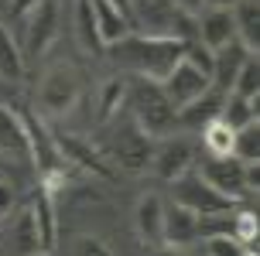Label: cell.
Segmentation results:
<instances>
[{
	"label": "cell",
	"mask_w": 260,
	"mask_h": 256,
	"mask_svg": "<svg viewBox=\"0 0 260 256\" xmlns=\"http://www.w3.org/2000/svg\"><path fill=\"white\" fill-rule=\"evenodd\" d=\"M72 256H117L110 246L103 243V239H92V236H82L76 243V253Z\"/></svg>",
	"instance_id": "obj_31"
},
{
	"label": "cell",
	"mask_w": 260,
	"mask_h": 256,
	"mask_svg": "<svg viewBox=\"0 0 260 256\" xmlns=\"http://www.w3.org/2000/svg\"><path fill=\"white\" fill-rule=\"evenodd\" d=\"M0 218H4V215H0Z\"/></svg>",
	"instance_id": "obj_40"
},
{
	"label": "cell",
	"mask_w": 260,
	"mask_h": 256,
	"mask_svg": "<svg viewBox=\"0 0 260 256\" xmlns=\"http://www.w3.org/2000/svg\"><path fill=\"white\" fill-rule=\"evenodd\" d=\"M247 256H257V253H247Z\"/></svg>",
	"instance_id": "obj_38"
},
{
	"label": "cell",
	"mask_w": 260,
	"mask_h": 256,
	"mask_svg": "<svg viewBox=\"0 0 260 256\" xmlns=\"http://www.w3.org/2000/svg\"><path fill=\"white\" fill-rule=\"evenodd\" d=\"M250 249L233 236H216V239H206V256H247Z\"/></svg>",
	"instance_id": "obj_30"
},
{
	"label": "cell",
	"mask_w": 260,
	"mask_h": 256,
	"mask_svg": "<svg viewBox=\"0 0 260 256\" xmlns=\"http://www.w3.org/2000/svg\"><path fill=\"white\" fill-rule=\"evenodd\" d=\"M206 4H209V7H226V11H230L236 0H206Z\"/></svg>",
	"instance_id": "obj_37"
},
{
	"label": "cell",
	"mask_w": 260,
	"mask_h": 256,
	"mask_svg": "<svg viewBox=\"0 0 260 256\" xmlns=\"http://www.w3.org/2000/svg\"><path fill=\"white\" fill-rule=\"evenodd\" d=\"M58 34V4L55 0H41L35 11L24 17V51L27 55H45L48 45Z\"/></svg>",
	"instance_id": "obj_10"
},
{
	"label": "cell",
	"mask_w": 260,
	"mask_h": 256,
	"mask_svg": "<svg viewBox=\"0 0 260 256\" xmlns=\"http://www.w3.org/2000/svg\"><path fill=\"white\" fill-rule=\"evenodd\" d=\"M55 143H58L62 157L72 167L86 171V174H92V178H103V181L113 178V164H110V157H106L100 147H92L86 137H79V133H55Z\"/></svg>",
	"instance_id": "obj_7"
},
{
	"label": "cell",
	"mask_w": 260,
	"mask_h": 256,
	"mask_svg": "<svg viewBox=\"0 0 260 256\" xmlns=\"http://www.w3.org/2000/svg\"><path fill=\"white\" fill-rule=\"evenodd\" d=\"M222 99H226V92H219V89L202 92L195 102H188V106L178 109V123H185V127H206L209 120H216V116H219Z\"/></svg>",
	"instance_id": "obj_20"
},
{
	"label": "cell",
	"mask_w": 260,
	"mask_h": 256,
	"mask_svg": "<svg viewBox=\"0 0 260 256\" xmlns=\"http://www.w3.org/2000/svg\"><path fill=\"white\" fill-rule=\"evenodd\" d=\"M17 249L27 256H41L38 253V232H35V218H31V208L24 212V218L17 222Z\"/></svg>",
	"instance_id": "obj_29"
},
{
	"label": "cell",
	"mask_w": 260,
	"mask_h": 256,
	"mask_svg": "<svg viewBox=\"0 0 260 256\" xmlns=\"http://www.w3.org/2000/svg\"><path fill=\"white\" fill-rule=\"evenodd\" d=\"M134 218H137V232H141L144 243L165 246V239H161V232H165V202H161L154 192H147V195L137 198Z\"/></svg>",
	"instance_id": "obj_17"
},
{
	"label": "cell",
	"mask_w": 260,
	"mask_h": 256,
	"mask_svg": "<svg viewBox=\"0 0 260 256\" xmlns=\"http://www.w3.org/2000/svg\"><path fill=\"white\" fill-rule=\"evenodd\" d=\"M257 99H243V96H236V92H226V99H222V109H219V120L226 123L230 130H243L247 123L257 120Z\"/></svg>",
	"instance_id": "obj_23"
},
{
	"label": "cell",
	"mask_w": 260,
	"mask_h": 256,
	"mask_svg": "<svg viewBox=\"0 0 260 256\" xmlns=\"http://www.w3.org/2000/svg\"><path fill=\"white\" fill-rule=\"evenodd\" d=\"M110 4H113V7H117V11L127 17L130 24H134V14H130V0H110Z\"/></svg>",
	"instance_id": "obj_35"
},
{
	"label": "cell",
	"mask_w": 260,
	"mask_h": 256,
	"mask_svg": "<svg viewBox=\"0 0 260 256\" xmlns=\"http://www.w3.org/2000/svg\"><path fill=\"white\" fill-rule=\"evenodd\" d=\"M161 239H165V246H171V249L192 246L195 239H199V215L175 202L171 208H165V232H161Z\"/></svg>",
	"instance_id": "obj_14"
},
{
	"label": "cell",
	"mask_w": 260,
	"mask_h": 256,
	"mask_svg": "<svg viewBox=\"0 0 260 256\" xmlns=\"http://www.w3.org/2000/svg\"><path fill=\"white\" fill-rule=\"evenodd\" d=\"M175 202L185 205L195 215H233L240 208V202L226 198L202 174H192V171H185L182 178H175Z\"/></svg>",
	"instance_id": "obj_5"
},
{
	"label": "cell",
	"mask_w": 260,
	"mask_h": 256,
	"mask_svg": "<svg viewBox=\"0 0 260 256\" xmlns=\"http://www.w3.org/2000/svg\"><path fill=\"white\" fill-rule=\"evenodd\" d=\"M233 157L243 164H260V123H247L243 130H236L233 137Z\"/></svg>",
	"instance_id": "obj_26"
},
{
	"label": "cell",
	"mask_w": 260,
	"mask_h": 256,
	"mask_svg": "<svg viewBox=\"0 0 260 256\" xmlns=\"http://www.w3.org/2000/svg\"><path fill=\"white\" fill-rule=\"evenodd\" d=\"M38 4H41V0H7V11H11V17H21V21H24Z\"/></svg>",
	"instance_id": "obj_32"
},
{
	"label": "cell",
	"mask_w": 260,
	"mask_h": 256,
	"mask_svg": "<svg viewBox=\"0 0 260 256\" xmlns=\"http://www.w3.org/2000/svg\"><path fill=\"white\" fill-rule=\"evenodd\" d=\"M233 137H236V130H230L219 116L202 127V143H206L209 157H230L233 154Z\"/></svg>",
	"instance_id": "obj_25"
},
{
	"label": "cell",
	"mask_w": 260,
	"mask_h": 256,
	"mask_svg": "<svg viewBox=\"0 0 260 256\" xmlns=\"http://www.w3.org/2000/svg\"><path fill=\"white\" fill-rule=\"evenodd\" d=\"M0 154L11 161H31L27 154V130L17 109L0 106Z\"/></svg>",
	"instance_id": "obj_16"
},
{
	"label": "cell",
	"mask_w": 260,
	"mask_h": 256,
	"mask_svg": "<svg viewBox=\"0 0 260 256\" xmlns=\"http://www.w3.org/2000/svg\"><path fill=\"white\" fill-rule=\"evenodd\" d=\"M236 96H243V99H257L260 96V65H257V55H250L247 62H243V68L236 72L233 79V89Z\"/></svg>",
	"instance_id": "obj_27"
},
{
	"label": "cell",
	"mask_w": 260,
	"mask_h": 256,
	"mask_svg": "<svg viewBox=\"0 0 260 256\" xmlns=\"http://www.w3.org/2000/svg\"><path fill=\"white\" fill-rule=\"evenodd\" d=\"M233 239H240V243L253 246V239H257V215L250 212V208H236V215H233Z\"/></svg>",
	"instance_id": "obj_28"
},
{
	"label": "cell",
	"mask_w": 260,
	"mask_h": 256,
	"mask_svg": "<svg viewBox=\"0 0 260 256\" xmlns=\"http://www.w3.org/2000/svg\"><path fill=\"white\" fill-rule=\"evenodd\" d=\"M11 205H14L11 185H0V215H7V212H11Z\"/></svg>",
	"instance_id": "obj_34"
},
{
	"label": "cell",
	"mask_w": 260,
	"mask_h": 256,
	"mask_svg": "<svg viewBox=\"0 0 260 256\" xmlns=\"http://www.w3.org/2000/svg\"><path fill=\"white\" fill-rule=\"evenodd\" d=\"M79 96H82V79H79V72L72 65H52L41 76V89H38L41 113H48V116L72 113Z\"/></svg>",
	"instance_id": "obj_6"
},
{
	"label": "cell",
	"mask_w": 260,
	"mask_h": 256,
	"mask_svg": "<svg viewBox=\"0 0 260 256\" xmlns=\"http://www.w3.org/2000/svg\"><path fill=\"white\" fill-rule=\"evenodd\" d=\"M21 120H24V130H27V154H31V161L38 164V174L45 178V188L65 181V174H69L72 164H69L62 157V151H58L55 130H48V123H45L38 113H21Z\"/></svg>",
	"instance_id": "obj_3"
},
{
	"label": "cell",
	"mask_w": 260,
	"mask_h": 256,
	"mask_svg": "<svg viewBox=\"0 0 260 256\" xmlns=\"http://www.w3.org/2000/svg\"><path fill=\"white\" fill-rule=\"evenodd\" d=\"M171 7H175V11H182V14H188V17H195V14H202L206 0H171Z\"/></svg>",
	"instance_id": "obj_33"
},
{
	"label": "cell",
	"mask_w": 260,
	"mask_h": 256,
	"mask_svg": "<svg viewBox=\"0 0 260 256\" xmlns=\"http://www.w3.org/2000/svg\"><path fill=\"white\" fill-rule=\"evenodd\" d=\"M92 4V17H96V31H100V41H103V48L110 45H117L120 38H127L134 24H130L127 17L110 4V0H89Z\"/></svg>",
	"instance_id": "obj_19"
},
{
	"label": "cell",
	"mask_w": 260,
	"mask_h": 256,
	"mask_svg": "<svg viewBox=\"0 0 260 256\" xmlns=\"http://www.w3.org/2000/svg\"><path fill=\"white\" fill-rule=\"evenodd\" d=\"M127 102V79H106L103 89H100V120L103 123H113Z\"/></svg>",
	"instance_id": "obj_24"
},
{
	"label": "cell",
	"mask_w": 260,
	"mask_h": 256,
	"mask_svg": "<svg viewBox=\"0 0 260 256\" xmlns=\"http://www.w3.org/2000/svg\"><path fill=\"white\" fill-rule=\"evenodd\" d=\"M21 76H24V51L17 48L14 34L0 21V79L4 82H17Z\"/></svg>",
	"instance_id": "obj_21"
},
{
	"label": "cell",
	"mask_w": 260,
	"mask_h": 256,
	"mask_svg": "<svg viewBox=\"0 0 260 256\" xmlns=\"http://www.w3.org/2000/svg\"><path fill=\"white\" fill-rule=\"evenodd\" d=\"M110 62L137 72V79H151V82H165L168 72L182 62L185 55V41L182 38H168V34H134L120 38L117 45L106 48Z\"/></svg>",
	"instance_id": "obj_1"
},
{
	"label": "cell",
	"mask_w": 260,
	"mask_h": 256,
	"mask_svg": "<svg viewBox=\"0 0 260 256\" xmlns=\"http://www.w3.org/2000/svg\"><path fill=\"white\" fill-rule=\"evenodd\" d=\"M199 174H202L216 192H222L226 198H233V202H243V198L250 195L247 164H243V161H236L233 154H230V157H212V161H206Z\"/></svg>",
	"instance_id": "obj_9"
},
{
	"label": "cell",
	"mask_w": 260,
	"mask_h": 256,
	"mask_svg": "<svg viewBox=\"0 0 260 256\" xmlns=\"http://www.w3.org/2000/svg\"><path fill=\"white\" fill-rule=\"evenodd\" d=\"M31 218H35V232H38V253L52 256L58 246V215H55V202L48 188H41L31 198Z\"/></svg>",
	"instance_id": "obj_13"
},
{
	"label": "cell",
	"mask_w": 260,
	"mask_h": 256,
	"mask_svg": "<svg viewBox=\"0 0 260 256\" xmlns=\"http://www.w3.org/2000/svg\"><path fill=\"white\" fill-rule=\"evenodd\" d=\"M161 89H165V96H168V102L175 106V109H182V106L195 102L202 92L212 89V76H206L202 68H195L192 62L182 58V62L168 72V79L161 82Z\"/></svg>",
	"instance_id": "obj_8"
},
{
	"label": "cell",
	"mask_w": 260,
	"mask_h": 256,
	"mask_svg": "<svg viewBox=\"0 0 260 256\" xmlns=\"http://www.w3.org/2000/svg\"><path fill=\"white\" fill-rule=\"evenodd\" d=\"M0 4H7V0H0Z\"/></svg>",
	"instance_id": "obj_39"
},
{
	"label": "cell",
	"mask_w": 260,
	"mask_h": 256,
	"mask_svg": "<svg viewBox=\"0 0 260 256\" xmlns=\"http://www.w3.org/2000/svg\"><path fill=\"white\" fill-rule=\"evenodd\" d=\"M195 38H199V45H206L209 51L230 45L236 38L233 14L226 11V7H206V11L199 14V21H195Z\"/></svg>",
	"instance_id": "obj_12"
},
{
	"label": "cell",
	"mask_w": 260,
	"mask_h": 256,
	"mask_svg": "<svg viewBox=\"0 0 260 256\" xmlns=\"http://www.w3.org/2000/svg\"><path fill=\"white\" fill-rule=\"evenodd\" d=\"M103 154L113 164H120L123 171H144V167H151L154 140L127 116L123 123H117V127L110 130V143H106Z\"/></svg>",
	"instance_id": "obj_4"
},
{
	"label": "cell",
	"mask_w": 260,
	"mask_h": 256,
	"mask_svg": "<svg viewBox=\"0 0 260 256\" xmlns=\"http://www.w3.org/2000/svg\"><path fill=\"white\" fill-rule=\"evenodd\" d=\"M127 109L130 120L154 140V137H171V130L178 123V109L168 102L161 82L151 79H134L127 82Z\"/></svg>",
	"instance_id": "obj_2"
},
{
	"label": "cell",
	"mask_w": 260,
	"mask_h": 256,
	"mask_svg": "<svg viewBox=\"0 0 260 256\" xmlns=\"http://www.w3.org/2000/svg\"><path fill=\"white\" fill-rule=\"evenodd\" d=\"M247 58H250V51L236 38L230 41V45H222V48L212 51V89H219V92L233 89V79H236V72L243 68Z\"/></svg>",
	"instance_id": "obj_15"
},
{
	"label": "cell",
	"mask_w": 260,
	"mask_h": 256,
	"mask_svg": "<svg viewBox=\"0 0 260 256\" xmlns=\"http://www.w3.org/2000/svg\"><path fill=\"white\" fill-rule=\"evenodd\" d=\"M76 38L82 45V51H89V55L106 51L103 41H100V31H96V17H92L89 0H76Z\"/></svg>",
	"instance_id": "obj_22"
},
{
	"label": "cell",
	"mask_w": 260,
	"mask_h": 256,
	"mask_svg": "<svg viewBox=\"0 0 260 256\" xmlns=\"http://www.w3.org/2000/svg\"><path fill=\"white\" fill-rule=\"evenodd\" d=\"M233 27H236V41L250 51V55H260V4L257 0H236L233 7Z\"/></svg>",
	"instance_id": "obj_18"
},
{
	"label": "cell",
	"mask_w": 260,
	"mask_h": 256,
	"mask_svg": "<svg viewBox=\"0 0 260 256\" xmlns=\"http://www.w3.org/2000/svg\"><path fill=\"white\" fill-rule=\"evenodd\" d=\"M151 167H154L157 178H165V181L182 178L192 167V143L182 140V137H161V143L151 154Z\"/></svg>",
	"instance_id": "obj_11"
},
{
	"label": "cell",
	"mask_w": 260,
	"mask_h": 256,
	"mask_svg": "<svg viewBox=\"0 0 260 256\" xmlns=\"http://www.w3.org/2000/svg\"><path fill=\"white\" fill-rule=\"evenodd\" d=\"M151 256H185L182 249H171V246H161V249H154Z\"/></svg>",
	"instance_id": "obj_36"
}]
</instances>
